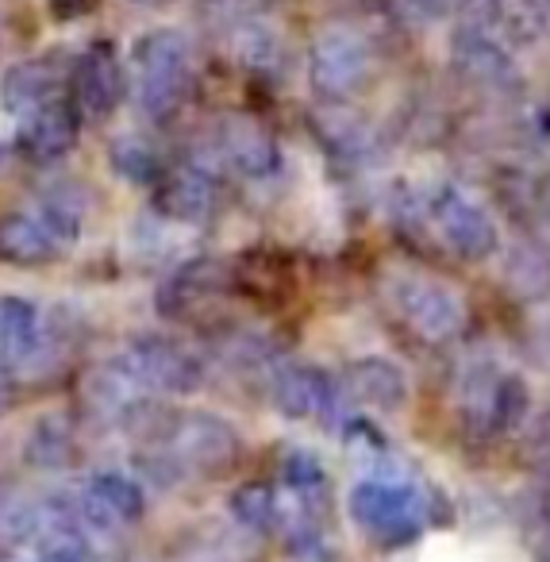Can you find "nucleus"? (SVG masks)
<instances>
[{"mask_svg":"<svg viewBox=\"0 0 550 562\" xmlns=\"http://www.w3.org/2000/svg\"><path fill=\"white\" fill-rule=\"evenodd\" d=\"M347 513L370 543L396 551L416 543L435 520V493L404 477L373 474L347 493Z\"/></svg>","mask_w":550,"mask_h":562,"instance_id":"nucleus-1","label":"nucleus"},{"mask_svg":"<svg viewBox=\"0 0 550 562\" xmlns=\"http://www.w3.org/2000/svg\"><path fill=\"white\" fill-rule=\"evenodd\" d=\"M135 70V104L150 120H166L186 104L189 86H193V47L173 27H155L132 50Z\"/></svg>","mask_w":550,"mask_h":562,"instance_id":"nucleus-2","label":"nucleus"},{"mask_svg":"<svg viewBox=\"0 0 550 562\" xmlns=\"http://www.w3.org/2000/svg\"><path fill=\"white\" fill-rule=\"evenodd\" d=\"M527 408H531V393H527L524 378L504 374L493 362H478L462 374L458 420H462V431H470L473 439H496L524 428Z\"/></svg>","mask_w":550,"mask_h":562,"instance_id":"nucleus-3","label":"nucleus"},{"mask_svg":"<svg viewBox=\"0 0 550 562\" xmlns=\"http://www.w3.org/2000/svg\"><path fill=\"white\" fill-rule=\"evenodd\" d=\"M389 305L424 344H447L465 328V297L431 273H396L389 281Z\"/></svg>","mask_w":550,"mask_h":562,"instance_id":"nucleus-4","label":"nucleus"},{"mask_svg":"<svg viewBox=\"0 0 550 562\" xmlns=\"http://www.w3.org/2000/svg\"><path fill=\"white\" fill-rule=\"evenodd\" d=\"M266 393H270V405L289 420H319L332 431H347L355 424L350 420V405L339 393V382L319 367H312V362H278V367H270Z\"/></svg>","mask_w":550,"mask_h":562,"instance_id":"nucleus-5","label":"nucleus"},{"mask_svg":"<svg viewBox=\"0 0 550 562\" xmlns=\"http://www.w3.org/2000/svg\"><path fill=\"white\" fill-rule=\"evenodd\" d=\"M166 443H170L166 459L181 474L197 477H224L227 470H235L243 454V439L235 424L216 413H201V408L173 416L170 428H166Z\"/></svg>","mask_w":550,"mask_h":562,"instance_id":"nucleus-6","label":"nucleus"},{"mask_svg":"<svg viewBox=\"0 0 550 562\" xmlns=\"http://www.w3.org/2000/svg\"><path fill=\"white\" fill-rule=\"evenodd\" d=\"M427 224L435 227L442 247L465 262H485L501 247V227L493 212L458 186H439L427 196Z\"/></svg>","mask_w":550,"mask_h":562,"instance_id":"nucleus-7","label":"nucleus"},{"mask_svg":"<svg viewBox=\"0 0 550 562\" xmlns=\"http://www.w3.org/2000/svg\"><path fill=\"white\" fill-rule=\"evenodd\" d=\"M235 290V270H227L216 258H193V262L178 266L170 278L158 285V313L173 324H201L216 321L220 301Z\"/></svg>","mask_w":550,"mask_h":562,"instance_id":"nucleus-8","label":"nucleus"},{"mask_svg":"<svg viewBox=\"0 0 550 562\" xmlns=\"http://www.w3.org/2000/svg\"><path fill=\"white\" fill-rule=\"evenodd\" d=\"M373 70V50L355 27H327L308 50V81L324 101L339 104L366 86Z\"/></svg>","mask_w":550,"mask_h":562,"instance_id":"nucleus-9","label":"nucleus"},{"mask_svg":"<svg viewBox=\"0 0 550 562\" xmlns=\"http://www.w3.org/2000/svg\"><path fill=\"white\" fill-rule=\"evenodd\" d=\"M132 385H143V390L155 393H170V397H186V393H197L204 382V367L197 355H189L181 344L162 336H143L135 339L124 351V362H120Z\"/></svg>","mask_w":550,"mask_h":562,"instance_id":"nucleus-10","label":"nucleus"},{"mask_svg":"<svg viewBox=\"0 0 550 562\" xmlns=\"http://www.w3.org/2000/svg\"><path fill=\"white\" fill-rule=\"evenodd\" d=\"M450 66H454L458 81L473 93L485 97H512L519 86V70L508 58L504 43L489 35L485 27H462L450 43Z\"/></svg>","mask_w":550,"mask_h":562,"instance_id":"nucleus-11","label":"nucleus"},{"mask_svg":"<svg viewBox=\"0 0 550 562\" xmlns=\"http://www.w3.org/2000/svg\"><path fill=\"white\" fill-rule=\"evenodd\" d=\"M212 150L220 162L250 181H270L281 170V147L255 116H220L212 132Z\"/></svg>","mask_w":550,"mask_h":562,"instance_id":"nucleus-12","label":"nucleus"},{"mask_svg":"<svg viewBox=\"0 0 550 562\" xmlns=\"http://www.w3.org/2000/svg\"><path fill=\"white\" fill-rule=\"evenodd\" d=\"M216 178L201 162H181L158 173L155 181V209L173 224L201 227L216 216Z\"/></svg>","mask_w":550,"mask_h":562,"instance_id":"nucleus-13","label":"nucleus"},{"mask_svg":"<svg viewBox=\"0 0 550 562\" xmlns=\"http://www.w3.org/2000/svg\"><path fill=\"white\" fill-rule=\"evenodd\" d=\"M339 393L350 408L362 405L373 408V413H401L408 405V378L393 359L366 355V359H355L343 367Z\"/></svg>","mask_w":550,"mask_h":562,"instance_id":"nucleus-14","label":"nucleus"},{"mask_svg":"<svg viewBox=\"0 0 550 562\" xmlns=\"http://www.w3.org/2000/svg\"><path fill=\"white\" fill-rule=\"evenodd\" d=\"M127 78L112 47H89L74 66V101L86 120H109L124 104Z\"/></svg>","mask_w":550,"mask_h":562,"instance_id":"nucleus-15","label":"nucleus"},{"mask_svg":"<svg viewBox=\"0 0 550 562\" xmlns=\"http://www.w3.org/2000/svg\"><path fill=\"white\" fill-rule=\"evenodd\" d=\"M465 12L501 43H539L550 32V0H470Z\"/></svg>","mask_w":550,"mask_h":562,"instance_id":"nucleus-16","label":"nucleus"},{"mask_svg":"<svg viewBox=\"0 0 550 562\" xmlns=\"http://www.w3.org/2000/svg\"><path fill=\"white\" fill-rule=\"evenodd\" d=\"M70 247L66 239H58L40 212H16V216L0 220V258L16 266H43L55 262L63 250Z\"/></svg>","mask_w":550,"mask_h":562,"instance_id":"nucleus-17","label":"nucleus"},{"mask_svg":"<svg viewBox=\"0 0 550 562\" xmlns=\"http://www.w3.org/2000/svg\"><path fill=\"white\" fill-rule=\"evenodd\" d=\"M20 139H24V150L35 162H55V158L70 155L74 143H78V112L66 109L63 101L43 104L24 120Z\"/></svg>","mask_w":550,"mask_h":562,"instance_id":"nucleus-18","label":"nucleus"},{"mask_svg":"<svg viewBox=\"0 0 550 562\" xmlns=\"http://www.w3.org/2000/svg\"><path fill=\"white\" fill-rule=\"evenodd\" d=\"M504 285L512 290L516 301H547L550 297V255L539 243H516V247L504 255Z\"/></svg>","mask_w":550,"mask_h":562,"instance_id":"nucleus-19","label":"nucleus"},{"mask_svg":"<svg viewBox=\"0 0 550 562\" xmlns=\"http://www.w3.org/2000/svg\"><path fill=\"white\" fill-rule=\"evenodd\" d=\"M227 508H232V520L239 531L247 536L262 539V536H273L281 528V497L273 485L266 482H247L227 497Z\"/></svg>","mask_w":550,"mask_h":562,"instance_id":"nucleus-20","label":"nucleus"},{"mask_svg":"<svg viewBox=\"0 0 550 562\" xmlns=\"http://www.w3.org/2000/svg\"><path fill=\"white\" fill-rule=\"evenodd\" d=\"M278 474H281L285 493L296 501V508H304V513H324L332 482H327V470L316 454L312 451H289L285 459H281Z\"/></svg>","mask_w":550,"mask_h":562,"instance_id":"nucleus-21","label":"nucleus"},{"mask_svg":"<svg viewBox=\"0 0 550 562\" xmlns=\"http://www.w3.org/2000/svg\"><path fill=\"white\" fill-rule=\"evenodd\" d=\"M319 139L332 155H339L343 162L350 166H366L378 158V135H373L370 124H362L358 116H324L319 124Z\"/></svg>","mask_w":550,"mask_h":562,"instance_id":"nucleus-22","label":"nucleus"},{"mask_svg":"<svg viewBox=\"0 0 550 562\" xmlns=\"http://www.w3.org/2000/svg\"><path fill=\"white\" fill-rule=\"evenodd\" d=\"M55 89H58V74L50 63H20L16 70L9 74L4 81V104L12 112H24L32 116L35 109L55 101Z\"/></svg>","mask_w":550,"mask_h":562,"instance_id":"nucleus-23","label":"nucleus"},{"mask_svg":"<svg viewBox=\"0 0 550 562\" xmlns=\"http://www.w3.org/2000/svg\"><path fill=\"white\" fill-rule=\"evenodd\" d=\"M40 344V313L20 297L0 301V359L20 362Z\"/></svg>","mask_w":550,"mask_h":562,"instance_id":"nucleus-24","label":"nucleus"},{"mask_svg":"<svg viewBox=\"0 0 550 562\" xmlns=\"http://www.w3.org/2000/svg\"><path fill=\"white\" fill-rule=\"evenodd\" d=\"M250 539L255 536L239 528H209L204 536L186 539V551H181L178 562H258Z\"/></svg>","mask_w":550,"mask_h":562,"instance_id":"nucleus-25","label":"nucleus"},{"mask_svg":"<svg viewBox=\"0 0 550 562\" xmlns=\"http://www.w3.org/2000/svg\"><path fill=\"white\" fill-rule=\"evenodd\" d=\"M89 501L101 516L120 524H132L143 516V493L135 482H127L124 474H101L89 485Z\"/></svg>","mask_w":550,"mask_h":562,"instance_id":"nucleus-26","label":"nucleus"},{"mask_svg":"<svg viewBox=\"0 0 550 562\" xmlns=\"http://www.w3.org/2000/svg\"><path fill=\"white\" fill-rule=\"evenodd\" d=\"M112 170H116L120 178L135 181V186H155L162 166H158V155L147 139L124 135V139L112 143Z\"/></svg>","mask_w":550,"mask_h":562,"instance_id":"nucleus-27","label":"nucleus"},{"mask_svg":"<svg viewBox=\"0 0 550 562\" xmlns=\"http://www.w3.org/2000/svg\"><path fill=\"white\" fill-rule=\"evenodd\" d=\"M404 4L424 20H447V16H454V12H465L470 0H404Z\"/></svg>","mask_w":550,"mask_h":562,"instance_id":"nucleus-28","label":"nucleus"},{"mask_svg":"<svg viewBox=\"0 0 550 562\" xmlns=\"http://www.w3.org/2000/svg\"><path fill=\"white\" fill-rule=\"evenodd\" d=\"M539 209H542V220H547V227H550V181H542V189H539Z\"/></svg>","mask_w":550,"mask_h":562,"instance_id":"nucleus-29","label":"nucleus"},{"mask_svg":"<svg viewBox=\"0 0 550 562\" xmlns=\"http://www.w3.org/2000/svg\"><path fill=\"white\" fill-rule=\"evenodd\" d=\"M139 4H166V0H139Z\"/></svg>","mask_w":550,"mask_h":562,"instance_id":"nucleus-30","label":"nucleus"},{"mask_svg":"<svg viewBox=\"0 0 550 562\" xmlns=\"http://www.w3.org/2000/svg\"><path fill=\"white\" fill-rule=\"evenodd\" d=\"M542 562H550V551H547V554H542Z\"/></svg>","mask_w":550,"mask_h":562,"instance_id":"nucleus-31","label":"nucleus"}]
</instances>
